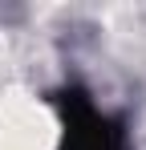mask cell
I'll return each instance as SVG.
<instances>
[{
	"mask_svg": "<svg viewBox=\"0 0 146 150\" xmlns=\"http://www.w3.org/2000/svg\"><path fill=\"white\" fill-rule=\"evenodd\" d=\"M0 150H65V118L45 89L0 81Z\"/></svg>",
	"mask_w": 146,
	"mask_h": 150,
	"instance_id": "cell-1",
	"label": "cell"
}]
</instances>
